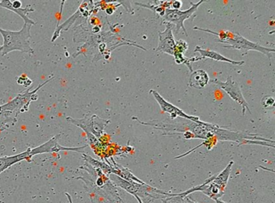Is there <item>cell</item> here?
<instances>
[{"instance_id":"1","label":"cell","mask_w":275,"mask_h":203,"mask_svg":"<svg viewBox=\"0 0 275 203\" xmlns=\"http://www.w3.org/2000/svg\"><path fill=\"white\" fill-rule=\"evenodd\" d=\"M194 30L205 31V32L215 35L220 39L217 42L223 44L225 48L237 49V50L242 51V53H244V54L248 53L249 51H257V52L265 54L269 58V60H271L272 54L275 53L274 48H266V47L260 45L259 44L254 43L239 34L233 33L232 31H225L215 32V31L208 30V29H199L198 27H195Z\"/></svg>"},{"instance_id":"2","label":"cell","mask_w":275,"mask_h":203,"mask_svg":"<svg viewBox=\"0 0 275 203\" xmlns=\"http://www.w3.org/2000/svg\"><path fill=\"white\" fill-rule=\"evenodd\" d=\"M31 25L25 24L19 31H10L4 30L0 28V33L3 38V44L0 46L1 55L5 56L13 52L19 51L22 53L34 54V50L30 46V38H31Z\"/></svg>"},{"instance_id":"3","label":"cell","mask_w":275,"mask_h":203,"mask_svg":"<svg viewBox=\"0 0 275 203\" xmlns=\"http://www.w3.org/2000/svg\"><path fill=\"white\" fill-rule=\"evenodd\" d=\"M109 179L114 186L121 187L133 196H138L143 203L145 202V203H150L157 199H163L168 197L169 194V193L153 188L148 184L143 185L138 182L126 181L115 174H110Z\"/></svg>"},{"instance_id":"4","label":"cell","mask_w":275,"mask_h":203,"mask_svg":"<svg viewBox=\"0 0 275 203\" xmlns=\"http://www.w3.org/2000/svg\"><path fill=\"white\" fill-rule=\"evenodd\" d=\"M53 79V77H50L46 82H43L42 84L39 85V87L36 89L30 91V89H27L26 91H23L20 94H18L12 101L8 102L7 103L0 106V111H8V112H15V117H16L19 113H24L29 111V104L31 101H36L38 99V95L36 92L43 87L45 85L50 82L51 80Z\"/></svg>"},{"instance_id":"5","label":"cell","mask_w":275,"mask_h":203,"mask_svg":"<svg viewBox=\"0 0 275 203\" xmlns=\"http://www.w3.org/2000/svg\"><path fill=\"white\" fill-rule=\"evenodd\" d=\"M203 0H201L197 3L190 2L191 7L186 11H180V10H173L170 8H167L165 11V14L162 18V24L169 23L173 24L175 29V33H179L180 30H183L186 36H188V33L186 31L184 22L186 19H191V16H196V12L198 11V8L203 2Z\"/></svg>"},{"instance_id":"6","label":"cell","mask_w":275,"mask_h":203,"mask_svg":"<svg viewBox=\"0 0 275 203\" xmlns=\"http://www.w3.org/2000/svg\"><path fill=\"white\" fill-rule=\"evenodd\" d=\"M209 82H212L215 86H217L220 89H223L224 91L226 92V94L233 101L236 102L242 106V116H244L245 115V111H249V113H251L249 104L242 94L239 83L233 80L232 76H229L225 82H221L220 80L217 79H210Z\"/></svg>"},{"instance_id":"7","label":"cell","mask_w":275,"mask_h":203,"mask_svg":"<svg viewBox=\"0 0 275 203\" xmlns=\"http://www.w3.org/2000/svg\"><path fill=\"white\" fill-rule=\"evenodd\" d=\"M66 120L74 125L77 126L82 128L84 131L92 133L96 138L101 137L104 129L108 125L110 120L103 119L97 116H93L90 118H82V119H75L71 117H67Z\"/></svg>"},{"instance_id":"8","label":"cell","mask_w":275,"mask_h":203,"mask_svg":"<svg viewBox=\"0 0 275 203\" xmlns=\"http://www.w3.org/2000/svg\"><path fill=\"white\" fill-rule=\"evenodd\" d=\"M150 94H153V96L154 97L155 100L157 102V103L159 104L161 110L164 113L169 114L170 118L172 119H175L177 118H185L187 120L193 121V122H199L200 118L198 116H190L185 113L183 110L174 106L173 104L170 103L169 102L167 101L158 92L156 91L155 89H150Z\"/></svg>"},{"instance_id":"9","label":"cell","mask_w":275,"mask_h":203,"mask_svg":"<svg viewBox=\"0 0 275 203\" xmlns=\"http://www.w3.org/2000/svg\"><path fill=\"white\" fill-rule=\"evenodd\" d=\"M60 134L55 135L51 140L39 147L31 148V149L30 148L31 157H32L36 155L43 154V153H48V152H58L60 151H74V152H82V149H84L85 147H87V145L80 147H67L61 146L58 143V138L60 137Z\"/></svg>"},{"instance_id":"10","label":"cell","mask_w":275,"mask_h":203,"mask_svg":"<svg viewBox=\"0 0 275 203\" xmlns=\"http://www.w3.org/2000/svg\"><path fill=\"white\" fill-rule=\"evenodd\" d=\"M166 24V29L163 31H159V41L158 45L156 48L157 52L167 53L169 55L174 56V47H175V40H174L173 29L174 27L169 23H164Z\"/></svg>"},{"instance_id":"11","label":"cell","mask_w":275,"mask_h":203,"mask_svg":"<svg viewBox=\"0 0 275 203\" xmlns=\"http://www.w3.org/2000/svg\"><path fill=\"white\" fill-rule=\"evenodd\" d=\"M200 53L201 58L203 60L206 59H212V60H217V61H222V62L229 63L231 65H244V61H237V60H231L229 58H225V56L220 54L218 52H215L214 50H211V49H203L200 48V46H196L195 48V53Z\"/></svg>"},{"instance_id":"12","label":"cell","mask_w":275,"mask_h":203,"mask_svg":"<svg viewBox=\"0 0 275 203\" xmlns=\"http://www.w3.org/2000/svg\"><path fill=\"white\" fill-rule=\"evenodd\" d=\"M210 77L208 72L203 70H196L189 77L188 86L196 89H202L208 86Z\"/></svg>"},{"instance_id":"13","label":"cell","mask_w":275,"mask_h":203,"mask_svg":"<svg viewBox=\"0 0 275 203\" xmlns=\"http://www.w3.org/2000/svg\"><path fill=\"white\" fill-rule=\"evenodd\" d=\"M31 155H30V148L27 150L26 152H22L19 154L15 155V156H9V157H0V174L5 171L6 169L14 164H16L18 162L27 160L28 161H31Z\"/></svg>"},{"instance_id":"14","label":"cell","mask_w":275,"mask_h":203,"mask_svg":"<svg viewBox=\"0 0 275 203\" xmlns=\"http://www.w3.org/2000/svg\"><path fill=\"white\" fill-rule=\"evenodd\" d=\"M0 7H3L5 9L9 10V11H12V12L16 13L19 16L21 17L22 19H24L25 24H30L31 26L36 24V22L34 21L33 19H30L29 17H28V13L35 11L34 8H29V7H31L30 5H29L25 8L14 9V8H12V1L11 0H2V1H0Z\"/></svg>"},{"instance_id":"15","label":"cell","mask_w":275,"mask_h":203,"mask_svg":"<svg viewBox=\"0 0 275 203\" xmlns=\"http://www.w3.org/2000/svg\"><path fill=\"white\" fill-rule=\"evenodd\" d=\"M234 164V162L230 161L229 164H228L222 172H220V174L215 175V178L213 180V183L219 187L220 190L225 193V188L227 186L228 182L229 180L230 174L232 171V167Z\"/></svg>"},{"instance_id":"16","label":"cell","mask_w":275,"mask_h":203,"mask_svg":"<svg viewBox=\"0 0 275 203\" xmlns=\"http://www.w3.org/2000/svg\"><path fill=\"white\" fill-rule=\"evenodd\" d=\"M188 44L186 43V41L183 40H179L178 41H175V47H174V56L181 55L183 54L185 55V53L186 51L188 50Z\"/></svg>"},{"instance_id":"17","label":"cell","mask_w":275,"mask_h":203,"mask_svg":"<svg viewBox=\"0 0 275 203\" xmlns=\"http://www.w3.org/2000/svg\"><path fill=\"white\" fill-rule=\"evenodd\" d=\"M183 197L179 195V193H169V197L162 199V203H185Z\"/></svg>"},{"instance_id":"18","label":"cell","mask_w":275,"mask_h":203,"mask_svg":"<svg viewBox=\"0 0 275 203\" xmlns=\"http://www.w3.org/2000/svg\"><path fill=\"white\" fill-rule=\"evenodd\" d=\"M261 106L266 110H271V109L275 108V100L272 95H266L261 99Z\"/></svg>"},{"instance_id":"19","label":"cell","mask_w":275,"mask_h":203,"mask_svg":"<svg viewBox=\"0 0 275 203\" xmlns=\"http://www.w3.org/2000/svg\"><path fill=\"white\" fill-rule=\"evenodd\" d=\"M183 6V2L180 0H175V1H172L170 7H172L173 10H179Z\"/></svg>"},{"instance_id":"20","label":"cell","mask_w":275,"mask_h":203,"mask_svg":"<svg viewBox=\"0 0 275 203\" xmlns=\"http://www.w3.org/2000/svg\"><path fill=\"white\" fill-rule=\"evenodd\" d=\"M22 2L19 0H14V1H12V8L14 9H19V8H21Z\"/></svg>"},{"instance_id":"21","label":"cell","mask_w":275,"mask_h":203,"mask_svg":"<svg viewBox=\"0 0 275 203\" xmlns=\"http://www.w3.org/2000/svg\"><path fill=\"white\" fill-rule=\"evenodd\" d=\"M107 14H111L114 12V10L111 7H109V8H107L106 9Z\"/></svg>"},{"instance_id":"22","label":"cell","mask_w":275,"mask_h":203,"mask_svg":"<svg viewBox=\"0 0 275 203\" xmlns=\"http://www.w3.org/2000/svg\"><path fill=\"white\" fill-rule=\"evenodd\" d=\"M133 197H135V198H137V200L138 201V203H143L142 201H141V199H140V198H138V196L134 195V196H133Z\"/></svg>"}]
</instances>
